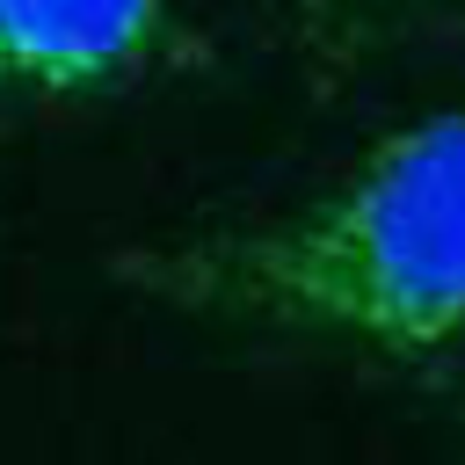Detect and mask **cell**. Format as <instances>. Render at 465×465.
Here are the masks:
<instances>
[{"label":"cell","instance_id":"3957f363","mask_svg":"<svg viewBox=\"0 0 465 465\" xmlns=\"http://www.w3.org/2000/svg\"><path fill=\"white\" fill-rule=\"evenodd\" d=\"M458 7L465 0H291L298 36L334 65H356L371 44H385L400 29H421L436 15H458Z\"/></svg>","mask_w":465,"mask_h":465},{"label":"cell","instance_id":"7a4b0ae2","mask_svg":"<svg viewBox=\"0 0 465 465\" xmlns=\"http://www.w3.org/2000/svg\"><path fill=\"white\" fill-rule=\"evenodd\" d=\"M167 36V0H0V87L87 94L138 73Z\"/></svg>","mask_w":465,"mask_h":465},{"label":"cell","instance_id":"6da1fadb","mask_svg":"<svg viewBox=\"0 0 465 465\" xmlns=\"http://www.w3.org/2000/svg\"><path fill=\"white\" fill-rule=\"evenodd\" d=\"M131 276L189 312L262 320L429 356L465 334V102L371 145L327 196L269 225L211 232L131 262Z\"/></svg>","mask_w":465,"mask_h":465}]
</instances>
